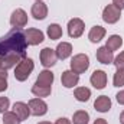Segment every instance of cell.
I'll return each mask as SVG.
<instances>
[{"label":"cell","instance_id":"20","mask_svg":"<svg viewBox=\"0 0 124 124\" xmlns=\"http://www.w3.org/2000/svg\"><path fill=\"white\" fill-rule=\"evenodd\" d=\"M74 97L79 102H87L91 97V90L87 88V87H77L75 91H74Z\"/></svg>","mask_w":124,"mask_h":124},{"label":"cell","instance_id":"5","mask_svg":"<svg viewBox=\"0 0 124 124\" xmlns=\"http://www.w3.org/2000/svg\"><path fill=\"white\" fill-rule=\"evenodd\" d=\"M28 105H29L32 116L42 117V116H45L48 113V104L43 101V98H32L28 102Z\"/></svg>","mask_w":124,"mask_h":124},{"label":"cell","instance_id":"31","mask_svg":"<svg viewBox=\"0 0 124 124\" xmlns=\"http://www.w3.org/2000/svg\"><path fill=\"white\" fill-rule=\"evenodd\" d=\"M113 4H116L118 9H124V0H113Z\"/></svg>","mask_w":124,"mask_h":124},{"label":"cell","instance_id":"16","mask_svg":"<svg viewBox=\"0 0 124 124\" xmlns=\"http://www.w3.org/2000/svg\"><path fill=\"white\" fill-rule=\"evenodd\" d=\"M13 113H15V114L22 120V121L28 120V118H29V116H31L29 105H28L26 102H22V101H17V102H15V104H13Z\"/></svg>","mask_w":124,"mask_h":124},{"label":"cell","instance_id":"10","mask_svg":"<svg viewBox=\"0 0 124 124\" xmlns=\"http://www.w3.org/2000/svg\"><path fill=\"white\" fill-rule=\"evenodd\" d=\"M90 82H91V85H93L94 88H97V90L105 88V85H107V74H105V71H102V69L94 71L93 74H91Z\"/></svg>","mask_w":124,"mask_h":124},{"label":"cell","instance_id":"32","mask_svg":"<svg viewBox=\"0 0 124 124\" xmlns=\"http://www.w3.org/2000/svg\"><path fill=\"white\" fill-rule=\"evenodd\" d=\"M94 124H108V123H107L105 118H97V120L94 121Z\"/></svg>","mask_w":124,"mask_h":124},{"label":"cell","instance_id":"7","mask_svg":"<svg viewBox=\"0 0 124 124\" xmlns=\"http://www.w3.org/2000/svg\"><path fill=\"white\" fill-rule=\"evenodd\" d=\"M84 31H85V23H84L82 19L74 17V19H71V20L68 22V35H69L71 38L75 39V38L82 36Z\"/></svg>","mask_w":124,"mask_h":124},{"label":"cell","instance_id":"8","mask_svg":"<svg viewBox=\"0 0 124 124\" xmlns=\"http://www.w3.org/2000/svg\"><path fill=\"white\" fill-rule=\"evenodd\" d=\"M39 59H40V63L48 69V68H51V66H54L56 63L58 56H56L55 49H52V48H43L40 51V54H39Z\"/></svg>","mask_w":124,"mask_h":124},{"label":"cell","instance_id":"18","mask_svg":"<svg viewBox=\"0 0 124 124\" xmlns=\"http://www.w3.org/2000/svg\"><path fill=\"white\" fill-rule=\"evenodd\" d=\"M55 52H56L58 59L63 61V59H66V58H69L72 55V45L69 42H61V43H58Z\"/></svg>","mask_w":124,"mask_h":124},{"label":"cell","instance_id":"19","mask_svg":"<svg viewBox=\"0 0 124 124\" xmlns=\"http://www.w3.org/2000/svg\"><path fill=\"white\" fill-rule=\"evenodd\" d=\"M121 46H123V38L120 35H111V36H108V39L105 42V48H108L111 52H114V51H118Z\"/></svg>","mask_w":124,"mask_h":124},{"label":"cell","instance_id":"4","mask_svg":"<svg viewBox=\"0 0 124 124\" xmlns=\"http://www.w3.org/2000/svg\"><path fill=\"white\" fill-rule=\"evenodd\" d=\"M121 17V9H118L116 4H107L102 10V20L108 25H114Z\"/></svg>","mask_w":124,"mask_h":124},{"label":"cell","instance_id":"30","mask_svg":"<svg viewBox=\"0 0 124 124\" xmlns=\"http://www.w3.org/2000/svg\"><path fill=\"white\" fill-rule=\"evenodd\" d=\"M55 124H72V121L68 120V118H65V117H61V118H58L55 121Z\"/></svg>","mask_w":124,"mask_h":124},{"label":"cell","instance_id":"35","mask_svg":"<svg viewBox=\"0 0 124 124\" xmlns=\"http://www.w3.org/2000/svg\"><path fill=\"white\" fill-rule=\"evenodd\" d=\"M38 124H52V123H49V121H40V123H38Z\"/></svg>","mask_w":124,"mask_h":124},{"label":"cell","instance_id":"21","mask_svg":"<svg viewBox=\"0 0 124 124\" xmlns=\"http://www.w3.org/2000/svg\"><path fill=\"white\" fill-rule=\"evenodd\" d=\"M72 124H88L90 123V114L85 110H78L72 116Z\"/></svg>","mask_w":124,"mask_h":124},{"label":"cell","instance_id":"13","mask_svg":"<svg viewBox=\"0 0 124 124\" xmlns=\"http://www.w3.org/2000/svg\"><path fill=\"white\" fill-rule=\"evenodd\" d=\"M54 79H55L54 72H52L51 69H46V68H45L43 71H40V72H39V75H38V78H36V82H35V84L42 85V87H52Z\"/></svg>","mask_w":124,"mask_h":124},{"label":"cell","instance_id":"12","mask_svg":"<svg viewBox=\"0 0 124 124\" xmlns=\"http://www.w3.org/2000/svg\"><path fill=\"white\" fill-rule=\"evenodd\" d=\"M31 15L33 16V19H36V20L46 19V16H48V6L43 1H35L32 4Z\"/></svg>","mask_w":124,"mask_h":124},{"label":"cell","instance_id":"29","mask_svg":"<svg viewBox=\"0 0 124 124\" xmlns=\"http://www.w3.org/2000/svg\"><path fill=\"white\" fill-rule=\"evenodd\" d=\"M116 98H117V102H118L120 105H124V90H121L120 93H117Z\"/></svg>","mask_w":124,"mask_h":124},{"label":"cell","instance_id":"11","mask_svg":"<svg viewBox=\"0 0 124 124\" xmlns=\"http://www.w3.org/2000/svg\"><path fill=\"white\" fill-rule=\"evenodd\" d=\"M61 82L65 88H74V87H77L78 82H79V75L75 74V72L71 71V69L63 71L62 75H61Z\"/></svg>","mask_w":124,"mask_h":124},{"label":"cell","instance_id":"27","mask_svg":"<svg viewBox=\"0 0 124 124\" xmlns=\"http://www.w3.org/2000/svg\"><path fill=\"white\" fill-rule=\"evenodd\" d=\"M10 107V101L7 97H0V114H4Z\"/></svg>","mask_w":124,"mask_h":124},{"label":"cell","instance_id":"25","mask_svg":"<svg viewBox=\"0 0 124 124\" xmlns=\"http://www.w3.org/2000/svg\"><path fill=\"white\" fill-rule=\"evenodd\" d=\"M113 84H114V87H118V88L124 87V68L116 71L114 78H113Z\"/></svg>","mask_w":124,"mask_h":124},{"label":"cell","instance_id":"15","mask_svg":"<svg viewBox=\"0 0 124 124\" xmlns=\"http://www.w3.org/2000/svg\"><path fill=\"white\" fill-rule=\"evenodd\" d=\"M94 108L98 113H108L111 110V98L107 95H100L94 101Z\"/></svg>","mask_w":124,"mask_h":124},{"label":"cell","instance_id":"14","mask_svg":"<svg viewBox=\"0 0 124 124\" xmlns=\"http://www.w3.org/2000/svg\"><path fill=\"white\" fill-rule=\"evenodd\" d=\"M95 56H97V59H98L100 63H104V65H110V63H113V61H114V52H111L105 46L98 48Z\"/></svg>","mask_w":124,"mask_h":124},{"label":"cell","instance_id":"28","mask_svg":"<svg viewBox=\"0 0 124 124\" xmlns=\"http://www.w3.org/2000/svg\"><path fill=\"white\" fill-rule=\"evenodd\" d=\"M113 63L116 65V68H117V69H123V68H124V52H120V54L114 58Z\"/></svg>","mask_w":124,"mask_h":124},{"label":"cell","instance_id":"36","mask_svg":"<svg viewBox=\"0 0 124 124\" xmlns=\"http://www.w3.org/2000/svg\"><path fill=\"white\" fill-rule=\"evenodd\" d=\"M36 1H42V0H36Z\"/></svg>","mask_w":124,"mask_h":124},{"label":"cell","instance_id":"17","mask_svg":"<svg viewBox=\"0 0 124 124\" xmlns=\"http://www.w3.org/2000/svg\"><path fill=\"white\" fill-rule=\"evenodd\" d=\"M105 28H102V26H100V25H95L93 26L90 32H88V39H90V42L91 43H98V42H101L102 39H104V36H105Z\"/></svg>","mask_w":124,"mask_h":124},{"label":"cell","instance_id":"3","mask_svg":"<svg viewBox=\"0 0 124 124\" xmlns=\"http://www.w3.org/2000/svg\"><path fill=\"white\" fill-rule=\"evenodd\" d=\"M71 71H74L75 74H84L88 68H90V56L85 54H78L71 59Z\"/></svg>","mask_w":124,"mask_h":124},{"label":"cell","instance_id":"23","mask_svg":"<svg viewBox=\"0 0 124 124\" xmlns=\"http://www.w3.org/2000/svg\"><path fill=\"white\" fill-rule=\"evenodd\" d=\"M52 93V87H42V85H38L35 84L32 87V94L36 95L38 98H45V97H49Z\"/></svg>","mask_w":124,"mask_h":124},{"label":"cell","instance_id":"24","mask_svg":"<svg viewBox=\"0 0 124 124\" xmlns=\"http://www.w3.org/2000/svg\"><path fill=\"white\" fill-rule=\"evenodd\" d=\"M3 124H20L22 123V120L13 113V111H6L4 114H3Z\"/></svg>","mask_w":124,"mask_h":124},{"label":"cell","instance_id":"6","mask_svg":"<svg viewBox=\"0 0 124 124\" xmlns=\"http://www.w3.org/2000/svg\"><path fill=\"white\" fill-rule=\"evenodd\" d=\"M10 25L17 29L25 28L28 25V13L23 9H15L10 15Z\"/></svg>","mask_w":124,"mask_h":124},{"label":"cell","instance_id":"2","mask_svg":"<svg viewBox=\"0 0 124 124\" xmlns=\"http://www.w3.org/2000/svg\"><path fill=\"white\" fill-rule=\"evenodd\" d=\"M33 69H35L33 61H32L31 58L26 56L25 59H22V61L15 66V78H16L17 81L23 82V81H26V79L31 77V74L33 72Z\"/></svg>","mask_w":124,"mask_h":124},{"label":"cell","instance_id":"26","mask_svg":"<svg viewBox=\"0 0 124 124\" xmlns=\"http://www.w3.org/2000/svg\"><path fill=\"white\" fill-rule=\"evenodd\" d=\"M7 90V71H0V93Z\"/></svg>","mask_w":124,"mask_h":124},{"label":"cell","instance_id":"9","mask_svg":"<svg viewBox=\"0 0 124 124\" xmlns=\"http://www.w3.org/2000/svg\"><path fill=\"white\" fill-rule=\"evenodd\" d=\"M25 38H26V42L29 45L36 46V45H39V43H42L45 40V33L40 31V29L31 28V29L25 31Z\"/></svg>","mask_w":124,"mask_h":124},{"label":"cell","instance_id":"22","mask_svg":"<svg viewBox=\"0 0 124 124\" xmlns=\"http://www.w3.org/2000/svg\"><path fill=\"white\" fill-rule=\"evenodd\" d=\"M46 35L51 40H58L62 38V28L58 25V23H52L48 26V31H46Z\"/></svg>","mask_w":124,"mask_h":124},{"label":"cell","instance_id":"33","mask_svg":"<svg viewBox=\"0 0 124 124\" xmlns=\"http://www.w3.org/2000/svg\"><path fill=\"white\" fill-rule=\"evenodd\" d=\"M120 123L124 124V111H121V114H120Z\"/></svg>","mask_w":124,"mask_h":124},{"label":"cell","instance_id":"34","mask_svg":"<svg viewBox=\"0 0 124 124\" xmlns=\"http://www.w3.org/2000/svg\"><path fill=\"white\" fill-rule=\"evenodd\" d=\"M0 71H6L4 68H3V58L0 56Z\"/></svg>","mask_w":124,"mask_h":124},{"label":"cell","instance_id":"1","mask_svg":"<svg viewBox=\"0 0 124 124\" xmlns=\"http://www.w3.org/2000/svg\"><path fill=\"white\" fill-rule=\"evenodd\" d=\"M28 45L29 43L26 42L23 31L13 28V31H10L6 36L0 38V56L17 55L20 58H26Z\"/></svg>","mask_w":124,"mask_h":124}]
</instances>
